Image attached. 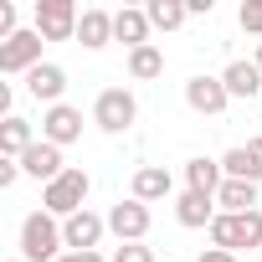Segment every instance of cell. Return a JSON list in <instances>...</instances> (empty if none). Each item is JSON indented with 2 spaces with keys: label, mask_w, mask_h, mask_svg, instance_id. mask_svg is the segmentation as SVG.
I'll use <instances>...</instances> for the list:
<instances>
[{
  "label": "cell",
  "mask_w": 262,
  "mask_h": 262,
  "mask_svg": "<svg viewBox=\"0 0 262 262\" xmlns=\"http://www.w3.org/2000/svg\"><path fill=\"white\" fill-rule=\"evenodd\" d=\"M16 175H21V165H16V160H0V190H11V185H16Z\"/></svg>",
  "instance_id": "26"
},
{
  "label": "cell",
  "mask_w": 262,
  "mask_h": 262,
  "mask_svg": "<svg viewBox=\"0 0 262 262\" xmlns=\"http://www.w3.org/2000/svg\"><path fill=\"white\" fill-rule=\"evenodd\" d=\"M41 31H16L6 47H0V72H31L41 67Z\"/></svg>",
  "instance_id": "6"
},
{
  "label": "cell",
  "mask_w": 262,
  "mask_h": 262,
  "mask_svg": "<svg viewBox=\"0 0 262 262\" xmlns=\"http://www.w3.org/2000/svg\"><path fill=\"white\" fill-rule=\"evenodd\" d=\"M108 231L118 236V242H144V231H149V206L144 201H118L113 211H108Z\"/></svg>",
  "instance_id": "7"
},
{
  "label": "cell",
  "mask_w": 262,
  "mask_h": 262,
  "mask_svg": "<svg viewBox=\"0 0 262 262\" xmlns=\"http://www.w3.org/2000/svg\"><path fill=\"white\" fill-rule=\"evenodd\" d=\"M216 216H221V211H216V195L185 190V195L175 201V221H180V226H190V231H195V226H211Z\"/></svg>",
  "instance_id": "13"
},
{
  "label": "cell",
  "mask_w": 262,
  "mask_h": 262,
  "mask_svg": "<svg viewBox=\"0 0 262 262\" xmlns=\"http://www.w3.org/2000/svg\"><path fill=\"white\" fill-rule=\"evenodd\" d=\"M77 6L72 0H36V31L47 41H72L77 36Z\"/></svg>",
  "instance_id": "5"
},
{
  "label": "cell",
  "mask_w": 262,
  "mask_h": 262,
  "mask_svg": "<svg viewBox=\"0 0 262 262\" xmlns=\"http://www.w3.org/2000/svg\"><path fill=\"white\" fill-rule=\"evenodd\" d=\"M11 262H26V257H11Z\"/></svg>",
  "instance_id": "31"
},
{
  "label": "cell",
  "mask_w": 262,
  "mask_h": 262,
  "mask_svg": "<svg viewBox=\"0 0 262 262\" xmlns=\"http://www.w3.org/2000/svg\"><path fill=\"white\" fill-rule=\"evenodd\" d=\"M41 139L47 144H72V139H82V113L72 108V103H57V108H47V118H41Z\"/></svg>",
  "instance_id": "9"
},
{
  "label": "cell",
  "mask_w": 262,
  "mask_h": 262,
  "mask_svg": "<svg viewBox=\"0 0 262 262\" xmlns=\"http://www.w3.org/2000/svg\"><path fill=\"white\" fill-rule=\"evenodd\" d=\"M21 170L52 185V180L62 175V149H57V144H47V139H36V144H31V149L21 155Z\"/></svg>",
  "instance_id": "12"
},
{
  "label": "cell",
  "mask_w": 262,
  "mask_h": 262,
  "mask_svg": "<svg viewBox=\"0 0 262 262\" xmlns=\"http://www.w3.org/2000/svg\"><path fill=\"white\" fill-rule=\"evenodd\" d=\"M252 62H257V67H262V41H257V57H252Z\"/></svg>",
  "instance_id": "30"
},
{
  "label": "cell",
  "mask_w": 262,
  "mask_h": 262,
  "mask_svg": "<svg viewBox=\"0 0 262 262\" xmlns=\"http://www.w3.org/2000/svg\"><path fill=\"white\" fill-rule=\"evenodd\" d=\"M144 16H149V26H155V31H180L190 11H185V0H149Z\"/></svg>",
  "instance_id": "21"
},
{
  "label": "cell",
  "mask_w": 262,
  "mask_h": 262,
  "mask_svg": "<svg viewBox=\"0 0 262 262\" xmlns=\"http://www.w3.org/2000/svg\"><path fill=\"white\" fill-rule=\"evenodd\" d=\"M134 118H139V103H134V93H128V88H103V93H98L93 123L103 128V134H123Z\"/></svg>",
  "instance_id": "4"
},
{
  "label": "cell",
  "mask_w": 262,
  "mask_h": 262,
  "mask_svg": "<svg viewBox=\"0 0 262 262\" xmlns=\"http://www.w3.org/2000/svg\"><path fill=\"white\" fill-rule=\"evenodd\" d=\"M185 103H190L195 113L216 118V113H226L231 93H226V82H221V77H190V82H185Z\"/></svg>",
  "instance_id": "8"
},
{
  "label": "cell",
  "mask_w": 262,
  "mask_h": 262,
  "mask_svg": "<svg viewBox=\"0 0 262 262\" xmlns=\"http://www.w3.org/2000/svg\"><path fill=\"white\" fill-rule=\"evenodd\" d=\"M113 262H155V252H149V247H139V242H123V247L113 252Z\"/></svg>",
  "instance_id": "25"
},
{
  "label": "cell",
  "mask_w": 262,
  "mask_h": 262,
  "mask_svg": "<svg viewBox=\"0 0 262 262\" xmlns=\"http://www.w3.org/2000/svg\"><path fill=\"white\" fill-rule=\"evenodd\" d=\"M236 21H242V31L262 36V0H242V11H236Z\"/></svg>",
  "instance_id": "24"
},
{
  "label": "cell",
  "mask_w": 262,
  "mask_h": 262,
  "mask_svg": "<svg viewBox=\"0 0 262 262\" xmlns=\"http://www.w3.org/2000/svg\"><path fill=\"white\" fill-rule=\"evenodd\" d=\"M88 185H93V180H88L82 170H62V175L41 190V211H52V216H62V221L77 216V211H88V206H82V201H88Z\"/></svg>",
  "instance_id": "3"
},
{
  "label": "cell",
  "mask_w": 262,
  "mask_h": 262,
  "mask_svg": "<svg viewBox=\"0 0 262 262\" xmlns=\"http://www.w3.org/2000/svg\"><path fill=\"white\" fill-rule=\"evenodd\" d=\"M216 206H221L226 216H247V211H257V185H252V180H221Z\"/></svg>",
  "instance_id": "14"
},
{
  "label": "cell",
  "mask_w": 262,
  "mask_h": 262,
  "mask_svg": "<svg viewBox=\"0 0 262 262\" xmlns=\"http://www.w3.org/2000/svg\"><path fill=\"white\" fill-rule=\"evenodd\" d=\"M31 144H36V139H31V123H26V118L11 113L6 123H0V160H21Z\"/></svg>",
  "instance_id": "18"
},
{
  "label": "cell",
  "mask_w": 262,
  "mask_h": 262,
  "mask_svg": "<svg viewBox=\"0 0 262 262\" xmlns=\"http://www.w3.org/2000/svg\"><path fill=\"white\" fill-rule=\"evenodd\" d=\"M211 247H221V252H242V247H262V211H247V216H216L211 221Z\"/></svg>",
  "instance_id": "2"
},
{
  "label": "cell",
  "mask_w": 262,
  "mask_h": 262,
  "mask_svg": "<svg viewBox=\"0 0 262 262\" xmlns=\"http://www.w3.org/2000/svg\"><path fill=\"white\" fill-rule=\"evenodd\" d=\"M77 41L88 47V52H98V47H108L113 41V16L108 11H82V21H77Z\"/></svg>",
  "instance_id": "16"
},
{
  "label": "cell",
  "mask_w": 262,
  "mask_h": 262,
  "mask_svg": "<svg viewBox=\"0 0 262 262\" xmlns=\"http://www.w3.org/2000/svg\"><path fill=\"white\" fill-rule=\"evenodd\" d=\"M221 82H226L231 98H252V93L262 88V67H257V62H231V67L221 72Z\"/></svg>",
  "instance_id": "20"
},
{
  "label": "cell",
  "mask_w": 262,
  "mask_h": 262,
  "mask_svg": "<svg viewBox=\"0 0 262 262\" xmlns=\"http://www.w3.org/2000/svg\"><path fill=\"white\" fill-rule=\"evenodd\" d=\"M247 155H252V160L262 165V139H247Z\"/></svg>",
  "instance_id": "29"
},
{
  "label": "cell",
  "mask_w": 262,
  "mask_h": 262,
  "mask_svg": "<svg viewBox=\"0 0 262 262\" xmlns=\"http://www.w3.org/2000/svg\"><path fill=\"white\" fill-rule=\"evenodd\" d=\"M185 180H190V190H201V195H216V190H221V180H226V170H221V160H206V155H195V160L185 165Z\"/></svg>",
  "instance_id": "19"
},
{
  "label": "cell",
  "mask_w": 262,
  "mask_h": 262,
  "mask_svg": "<svg viewBox=\"0 0 262 262\" xmlns=\"http://www.w3.org/2000/svg\"><path fill=\"white\" fill-rule=\"evenodd\" d=\"M103 231H108V221H103V216H93V211H77V216H67V221H62L67 252H93V247L103 242Z\"/></svg>",
  "instance_id": "10"
},
{
  "label": "cell",
  "mask_w": 262,
  "mask_h": 262,
  "mask_svg": "<svg viewBox=\"0 0 262 262\" xmlns=\"http://www.w3.org/2000/svg\"><path fill=\"white\" fill-rule=\"evenodd\" d=\"M62 88H67V72L57 67V62H41V67H31L26 72V93L36 98V103H62Z\"/></svg>",
  "instance_id": "11"
},
{
  "label": "cell",
  "mask_w": 262,
  "mask_h": 262,
  "mask_svg": "<svg viewBox=\"0 0 262 262\" xmlns=\"http://www.w3.org/2000/svg\"><path fill=\"white\" fill-rule=\"evenodd\" d=\"M221 170H226V180H262V165L247 155V144H236V149H226V160H221Z\"/></svg>",
  "instance_id": "22"
},
{
  "label": "cell",
  "mask_w": 262,
  "mask_h": 262,
  "mask_svg": "<svg viewBox=\"0 0 262 262\" xmlns=\"http://www.w3.org/2000/svg\"><path fill=\"white\" fill-rule=\"evenodd\" d=\"M62 247H67V236H62V226H57L52 211H31L21 221V257L26 262H57Z\"/></svg>",
  "instance_id": "1"
},
{
  "label": "cell",
  "mask_w": 262,
  "mask_h": 262,
  "mask_svg": "<svg viewBox=\"0 0 262 262\" xmlns=\"http://www.w3.org/2000/svg\"><path fill=\"white\" fill-rule=\"evenodd\" d=\"M149 16L144 11H118L113 16V41H128V52H139V47H149Z\"/></svg>",
  "instance_id": "15"
},
{
  "label": "cell",
  "mask_w": 262,
  "mask_h": 262,
  "mask_svg": "<svg viewBox=\"0 0 262 262\" xmlns=\"http://www.w3.org/2000/svg\"><path fill=\"white\" fill-rule=\"evenodd\" d=\"M160 72H165V52H160V47H139V52H128V77L149 82V77H160Z\"/></svg>",
  "instance_id": "23"
},
{
  "label": "cell",
  "mask_w": 262,
  "mask_h": 262,
  "mask_svg": "<svg viewBox=\"0 0 262 262\" xmlns=\"http://www.w3.org/2000/svg\"><path fill=\"white\" fill-rule=\"evenodd\" d=\"M175 190V180H170V170H160V165H144V170H134V201H165Z\"/></svg>",
  "instance_id": "17"
},
{
  "label": "cell",
  "mask_w": 262,
  "mask_h": 262,
  "mask_svg": "<svg viewBox=\"0 0 262 262\" xmlns=\"http://www.w3.org/2000/svg\"><path fill=\"white\" fill-rule=\"evenodd\" d=\"M201 262H236V257H231V252H221V247H206V252H201Z\"/></svg>",
  "instance_id": "27"
},
{
  "label": "cell",
  "mask_w": 262,
  "mask_h": 262,
  "mask_svg": "<svg viewBox=\"0 0 262 262\" xmlns=\"http://www.w3.org/2000/svg\"><path fill=\"white\" fill-rule=\"evenodd\" d=\"M57 262H103V257H98V252H62Z\"/></svg>",
  "instance_id": "28"
}]
</instances>
